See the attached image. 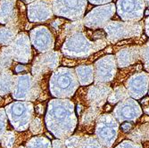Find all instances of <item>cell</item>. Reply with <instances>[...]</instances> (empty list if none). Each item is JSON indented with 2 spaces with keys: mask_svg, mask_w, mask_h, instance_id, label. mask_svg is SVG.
I'll list each match as a JSON object with an SVG mask.
<instances>
[{
  "mask_svg": "<svg viewBox=\"0 0 149 148\" xmlns=\"http://www.w3.org/2000/svg\"><path fill=\"white\" fill-rule=\"evenodd\" d=\"M108 44L106 39L90 40L84 31L68 36L62 46L63 54L72 59H85L92 54L104 49Z\"/></svg>",
  "mask_w": 149,
  "mask_h": 148,
  "instance_id": "1",
  "label": "cell"
},
{
  "mask_svg": "<svg viewBox=\"0 0 149 148\" xmlns=\"http://www.w3.org/2000/svg\"><path fill=\"white\" fill-rule=\"evenodd\" d=\"M79 86V80L73 69L62 67L54 71L50 76L49 89L54 97H71Z\"/></svg>",
  "mask_w": 149,
  "mask_h": 148,
  "instance_id": "2",
  "label": "cell"
},
{
  "mask_svg": "<svg viewBox=\"0 0 149 148\" xmlns=\"http://www.w3.org/2000/svg\"><path fill=\"white\" fill-rule=\"evenodd\" d=\"M106 33V40L110 43H116L120 40L139 37L143 31L141 22H118L109 21L104 27Z\"/></svg>",
  "mask_w": 149,
  "mask_h": 148,
  "instance_id": "3",
  "label": "cell"
},
{
  "mask_svg": "<svg viewBox=\"0 0 149 148\" xmlns=\"http://www.w3.org/2000/svg\"><path fill=\"white\" fill-rule=\"evenodd\" d=\"M15 81L12 89L13 97L17 100L34 101L41 92L40 81L36 79L32 74L22 73L13 76Z\"/></svg>",
  "mask_w": 149,
  "mask_h": 148,
  "instance_id": "4",
  "label": "cell"
},
{
  "mask_svg": "<svg viewBox=\"0 0 149 148\" xmlns=\"http://www.w3.org/2000/svg\"><path fill=\"white\" fill-rule=\"evenodd\" d=\"M60 62L61 54L58 51L51 50L46 53H41L33 60L31 74L36 79L41 82L46 76L57 69Z\"/></svg>",
  "mask_w": 149,
  "mask_h": 148,
  "instance_id": "5",
  "label": "cell"
},
{
  "mask_svg": "<svg viewBox=\"0 0 149 148\" xmlns=\"http://www.w3.org/2000/svg\"><path fill=\"white\" fill-rule=\"evenodd\" d=\"M51 3L54 15L72 21L82 18L87 7V0H52Z\"/></svg>",
  "mask_w": 149,
  "mask_h": 148,
  "instance_id": "6",
  "label": "cell"
},
{
  "mask_svg": "<svg viewBox=\"0 0 149 148\" xmlns=\"http://www.w3.org/2000/svg\"><path fill=\"white\" fill-rule=\"evenodd\" d=\"M116 6L114 4H106L91 10L83 18L82 22L87 28L97 30L101 29L114 15Z\"/></svg>",
  "mask_w": 149,
  "mask_h": 148,
  "instance_id": "7",
  "label": "cell"
},
{
  "mask_svg": "<svg viewBox=\"0 0 149 148\" xmlns=\"http://www.w3.org/2000/svg\"><path fill=\"white\" fill-rule=\"evenodd\" d=\"M8 47L15 62L20 63H28L31 62L32 58V50L28 33H18Z\"/></svg>",
  "mask_w": 149,
  "mask_h": 148,
  "instance_id": "8",
  "label": "cell"
},
{
  "mask_svg": "<svg viewBox=\"0 0 149 148\" xmlns=\"http://www.w3.org/2000/svg\"><path fill=\"white\" fill-rule=\"evenodd\" d=\"M117 63L114 56H105L94 64L95 83H108L115 78Z\"/></svg>",
  "mask_w": 149,
  "mask_h": 148,
  "instance_id": "9",
  "label": "cell"
},
{
  "mask_svg": "<svg viewBox=\"0 0 149 148\" xmlns=\"http://www.w3.org/2000/svg\"><path fill=\"white\" fill-rule=\"evenodd\" d=\"M145 0H118L117 13L125 22H139L143 18Z\"/></svg>",
  "mask_w": 149,
  "mask_h": 148,
  "instance_id": "10",
  "label": "cell"
},
{
  "mask_svg": "<svg viewBox=\"0 0 149 148\" xmlns=\"http://www.w3.org/2000/svg\"><path fill=\"white\" fill-rule=\"evenodd\" d=\"M31 45L39 53H46L54 50L55 37L52 31L46 26H38L30 32Z\"/></svg>",
  "mask_w": 149,
  "mask_h": 148,
  "instance_id": "11",
  "label": "cell"
},
{
  "mask_svg": "<svg viewBox=\"0 0 149 148\" xmlns=\"http://www.w3.org/2000/svg\"><path fill=\"white\" fill-rule=\"evenodd\" d=\"M27 13L29 21L32 23L46 22L54 16L50 0H35L28 5Z\"/></svg>",
  "mask_w": 149,
  "mask_h": 148,
  "instance_id": "12",
  "label": "cell"
},
{
  "mask_svg": "<svg viewBox=\"0 0 149 148\" xmlns=\"http://www.w3.org/2000/svg\"><path fill=\"white\" fill-rule=\"evenodd\" d=\"M149 87V73L139 72L131 75L126 81V88L134 98L144 97Z\"/></svg>",
  "mask_w": 149,
  "mask_h": 148,
  "instance_id": "13",
  "label": "cell"
},
{
  "mask_svg": "<svg viewBox=\"0 0 149 148\" xmlns=\"http://www.w3.org/2000/svg\"><path fill=\"white\" fill-rule=\"evenodd\" d=\"M32 107V104L29 102H16L6 106V112L13 125L22 123V120L23 125H25L31 117Z\"/></svg>",
  "mask_w": 149,
  "mask_h": 148,
  "instance_id": "14",
  "label": "cell"
},
{
  "mask_svg": "<svg viewBox=\"0 0 149 148\" xmlns=\"http://www.w3.org/2000/svg\"><path fill=\"white\" fill-rule=\"evenodd\" d=\"M17 0H0V24L19 27Z\"/></svg>",
  "mask_w": 149,
  "mask_h": 148,
  "instance_id": "15",
  "label": "cell"
},
{
  "mask_svg": "<svg viewBox=\"0 0 149 148\" xmlns=\"http://www.w3.org/2000/svg\"><path fill=\"white\" fill-rule=\"evenodd\" d=\"M112 92V88L107 83H95L88 88L87 100L91 106H101Z\"/></svg>",
  "mask_w": 149,
  "mask_h": 148,
  "instance_id": "16",
  "label": "cell"
},
{
  "mask_svg": "<svg viewBox=\"0 0 149 148\" xmlns=\"http://www.w3.org/2000/svg\"><path fill=\"white\" fill-rule=\"evenodd\" d=\"M140 46H130L120 49L115 56L117 66L125 68L136 63L140 59Z\"/></svg>",
  "mask_w": 149,
  "mask_h": 148,
  "instance_id": "17",
  "label": "cell"
},
{
  "mask_svg": "<svg viewBox=\"0 0 149 148\" xmlns=\"http://www.w3.org/2000/svg\"><path fill=\"white\" fill-rule=\"evenodd\" d=\"M116 113L118 114L117 117L123 120L125 119H134L139 117L140 114V109L137 102L126 98L117 106Z\"/></svg>",
  "mask_w": 149,
  "mask_h": 148,
  "instance_id": "18",
  "label": "cell"
},
{
  "mask_svg": "<svg viewBox=\"0 0 149 148\" xmlns=\"http://www.w3.org/2000/svg\"><path fill=\"white\" fill-rule=\"evenodd\" d=\"M79 83L81 86H87L94 81V66L93 65H79L75 68Z\"/></svg>",
  "mask_w": 149,
  "mask_h": 148,
  "instance_id": "19",
  "label": "cell"
},
{
  "mask_svg": "<svg viewBox=\"0 0 149 148\" xmlns=\"http://www.w3.org/2000/svg\"><path fill=\"white\" fill-rule=\"evenodd\" d=\"M83 29H84V24H83V22L81 21V19L75 20L73 22L65 21L61 27L58 35L60 36L61 39H63L73 33L83 31H84Z\"/></svg>",
  "mask_w": 149,
  "mask_h": 148,
  "instance_id": "20",
  "label": "cell"
},
{
  "mask_svg": "<svg viewBox=\"0 0 149 148\" xmlns=\"http://www.w3.org/2000/svg\"><path fill=\"white\" fill-rule=\"evenodd\" d=\"M13 73L10 70L4 72H0V96H7L10 92H12L13 86Z\"/></svg>",
  "mask_w": 149,
  "mask_h": 148,
  "instance_id": "21",
  "label": "cell"
},
{
  "mask_svg": "<svg viewBox=\"0 0 149 148\" xmlns=\"http://www.w3.org/2000/svg\"><path fill=\"white\" fill-rule=\"evenodd\" d=\"M19 27L6 25L0 27V47L9 46L18 34Z\"/></svg>",
  "mask_w": 149,
  "mask_h": 148,
  "instance_id": "22",
  "label": "cell"
},
{
  "mask_svg": "<svg viewBox=\"0 0 149 148\" xmlns=\"http://www.w3.org/2000/svg\"><path fill=\"white\" fill-rule=\"evenodd\" d=\"M13 56L8 46L0 48V72L10 70L13 65Z\"/></svg>",
  "mask_w": 149,
  "mask_h": 148,
  "instance_id": "23",
  "label": "cell"
},
{
  "mask_svg": "<svg viewBox=\"0 0 149 148\" xmlns=\"http://www.w3.org/2000/svg\"><path fill=\"white\" fill-rule=\"evenodd\" d=\"M129 97V92L126 88L123 86H119L116 87L112 92L110 93L109 97H108V101L111 104H115L120 100H123L128 98Z\"/></svg>",
  "mask_w": 149,
  "mask_h": 148,
  "instance_id": "24",
  "label": "cell"
},
{
  "mask_svg": "<svg viewBox=\"0 0 149 148\" xmlns=\"http://www.w3.org/2000/svg\"><path fill=\"white\" fill-rule=\"evenodd\" d=\"M140 58L144 63L146 71L149 73V41L141 47L140 50Z\"/></svg>",
  "mask_w": 149,
  "mask_h": 148,
  "instance_id": "25",
  "label": "cell"
},
{
  "mask_svg": "<svg viewBox=\"0 0 149 148\" xmlns=\"http://www.w3.org/2000/svg\"><path fill=\"white\" fill-rule=\"evenodd\" d=\"M27 71V66L24 65V64H18L15 66V73H22V72H25Z\"/></svg>",
  "mask_w": 149,
  "mask_h": 148,
  "instance_id": "26",
  "label": "cell"
},
{
  "mask_svg": "<svg viewBox=\"0 0 149 148\" xmlns=\"http://www.w3.org/2000/svg\"><path fill=\"white\" fill-rule=\"evenodd\" d=\"M88 1L94 5H104V4L110 3L112 0H88Z\"/></svg>",
  "mask_w": 149,
  "mask_h": 148,
  "instance_id": "27",
  "label": "cell"
},
{
  "mask_svg": "<svg viewBox=\"0 0 149 148\" xmlns=\"http://www.w3.org/2000/svg\"><path fill=\"white\" fill-rule=\"evenodd\" d=\"M145 31H146V35L149 37V16L146 18V20L145 22Z\"/></svg>",
  "mask_w": 149,
  "mask_h": 148,
  "instance_id": "28",
  "label": "cell"
},
{
  "mask_svg": "<svg viewBox=\"0 0 149 148\" xmlns=\"http://www.w3.org/2000/svg\"><path fill=\"white\" fill-rule=\"evenodd\" d=\"M130 127H131V125H130V124H129V123H126V124H123V130H124V131H128V130H130Z\"/></svg>",
  "mask_w": 149,
  "mask_h": 148,
  "instance_id": "29",
  "label": "cell"
},
{
  "mask_svg": "<svg viewBox=\"0 0 149 148\" xmlns=\"http://www.w3.org/2000/svg\"><path fill=\"white\" fill-rule=\"evenodd\" d=\"M22 1H23L24 3H27V4H30V3H31V2L35 1V0H22Z\"/></svg>",
  "mask_w": 149,
  "mask_h": 148,
  "instance_id": "30",
  "label": "cell"
},
{
  "mask_svg": "<svg viewBox=\"0 0 149 148\" xmlns=\"http://www.w3.org/2000/svg\"><path fill=\"white\" fill-rule=\"evenodd\" d=\"M146 2V6H147V7L149 8V0H145Z\"/></svg>",
  "mask_w": 149,
  "mask_h": 148,
  "instance_id": "31",
  "label": "cell"
},
{
  "mask_svg": "<svg viewBox=\"0 0 149 148\" xmlns=\"http://www.w3.org/2000/svg\"><path fill=\"white\" fill-rule=\"evenodd\" d=\"M1 103H2V98H1V96H0V104H1Z\"/></svg>",
  "mask_w": 149,
  "mask_h": 148,
  "instance_id": "32",
  "label": "cell"
}]
</instances>
